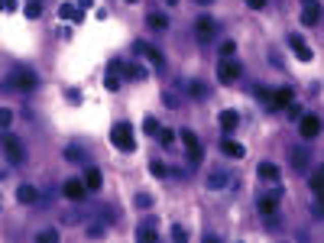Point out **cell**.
<instances>
[{
  "mask_svg": "<svg viewBox=\"0 0 324 243\" xmlns=\"http://www.w3.org/2000/svg\"><path fill=\"white\" fill-rule=\"evenodd\" d=\"M110 143L124 153H133L136 149V140H133V127L130 124H113L110 127Z\"/></svg>",
  "mask_w": 324,
  "mask_h": 243,
  "instance_id": "6da1fadb",
  "label": "cell"
},
{
  "mask_svg": "<svg viewBox=\"0 0 324 243\" xmlns=\"http://www.w3.org/2000/svg\"><path fill=\"white\" fill-rule=\"evenodd\" d=\"M39 84V78L30 72V68H13L10 72V81H7V88L10 91H33Z\"/></svg>",
  "mask_w": 324,
  "mask_h": 243,
  "instance_id": "7a4b0ae2",
  "label": "cell"
},
{
  "mask_svg": "<svg viewBox=\"0 0 324 243\" xmlns=\"http://www.w3.org/2000/svg\"><path fill=\"white\" fill-rule=\"evenodd\" d=\"M0 143H4V153H7V159H10L13 166H20V162L26 159V149H23V143L16 140L13 133H4V140H0Z\"/></svg>",
  "mask_w": 324,
  "mask_h": 243,
  "instance_id": "3957f363",
  "label": "cell"
},
{
  "mask_svg": "<svg viewBox=\"0 0 324 243\" xmlns=\"http://www.w3.org/2000/svg\"><path fill=\"white\" fill-rule=\"evenodd\" d=\"M107 68H110V72H117V75H124V78H133V81H143V78H146V68L143 65H133V62H110Z\"/></svg>",
  "mask_w": 324,
  "mask_h": 243,
  "instance_id": "277c9868",
  "label": "cell"
},
{
  "mask_svg": "<svg viewBox=\"0 0 324 243\" xmlns=\"http://www.w3.org/2000/svg\"><path fill=\"white\" fill-rule=\"evenodd\" d=\"M279 195H282V181H276V192H269V195L259 198V211L266 214V218H276V211H279Z\"/></svg>",
  "mask_w": 324,
  "mask_h": 243,
  "instance_id": "5b68a950",
  "label": "cell"
},
{
  "mask_svg": "<svg viewBox=\"0 0 324 243\" xmlns=\"http://www.w3.org/2000/svg\"><path fill=\"white\" fill-rule=\"evenodd\" d=\"M243 75V68H240V62H233V58L230 55H227L224 58V62L221 65H217V78H221V81L227 84V81H237V78Z\"/></svg>",
  "mask_w": 324,
  "mask_h": 243,
  "instance_id": "8992f818",
  "label": "cell"
},
{
  "mask_svg": "<svg viewBox=\"0 0 324 243\" xmlns=\"http://www.w3.org/2000/svg\"><path fill=\"white\" fill-rule=\"evenodd\" d=\"M195 33H198V42H214V36H217V23L211 20V16H198Z\"/></svg>",
  "mask_w": 324,
  "mask_h": 243,
  "instance_id": "52a82bcc",
  "label": "cell"
},
{
  "mask_svg": "<svg viewBox=\"0 0 324 243\" xmlns=\"http://www.w3.org/2000/svg\"><path fill=\"white\" fill-rule=\"evenodd\" d=\"M179 140L185 143V149H188V159H191V162H201V156H204V149H201L198 136L191 133V130H182V133H179Z\"/></svg>",
  "mask_w": 324,
  "mask_h": 243,
  "instance_id": "ba28073f",
  "label": "cell"
},
{
  "mask_svg": "<svg viewBox=\"0 0 324 243\" xmlns=\"http://www.w3.org/2000/svg\"><path fill=\"white\" fill-rule=\"evenodd\" d=\"M299 130H302V140H314L321 133V120L314 114H302L299 117Z\"/></svg>",
  "mask_w": 324,
  "mask_h": 243,
  "instance_id": "9c48e42d",
  "label": "cell"
},
{
  "mask_svg": "<svg viewBox=\"0 0 324 243\" xmlns=\"http://www.w3.org/2000/svg\"><path fill=\"white\" fill-rule=\"evenodd\" d=\"M133 52H136V55H146V58L153 62V68H159V72L165 68V58H162V52H159V49L146 46V42H133Z\"/></svg>",
  "mask_w": 324,
  "mask_h": 243,
  "instance_id": "30bf717a",
  "label": "cell"
},
{
  "mask_svg": "<svg viewBox=\"0 0 324 243\" xmlns=\"http://www.w3.org/2000/svg\"><path fill=\"white\" fill-rule=\"evenodd\" d=\"M62 195L68 198V201H84L87 188H84V181H78V178H68L65 185H62Z\"/></svg>",
  "mask_w": 324,
  "mask_h": 243,
  "instance_id": "8fae6325",
  "label": "cell"
},
{
  "mask_svg": "<svg viewBox=\"0 0 324 243\" xmlns=\"http://www.w3.org/2000/svg\"><path fill=\"white\" fill-rule=\"evenodd\" d=\"M292 101H295V91H292V88H279L273 98H269V107H273V110H282L285 104H292Z\"/></svg>",
  "mask_w": 324,
  "mask_h": 243,
  "instance_id": "7c38bea8",
  "label": "cell"
},
{
  "mask_svg": "<svg viewBox=\"0 0 324 243\" xmlns=\"http://www.w3.org/2000/svg\"><path fill=\"white\" fill-rule=\"evenodd\" d=\"M288 46H292V52L299 55V62H311V49L302 36H288Z\"/></svg>",
  "mask_w": 324,
  "mask_h": 243,
  "instance_id": "4fadbf2b",
  "label": "cell"
},
{
  "mask_svg": "<svg viewBox=\"0 0 324 243\" xmlns=\"http://www.w3.org/2000/svg\"><path fill=\"white\" fill-rule=\"evenodd\" d=\"M227 185H230V175H227L224 169H214L211 175H208V188H211V192H221Z\"/></svg>",
  "mask_w": 324,
  "mask_h": 243,
  "instance_id": "5bb4252c",
  "label": "cell"
},
{
  "mask_svg": "<svg viewBox=\"0 0 324 243\" xmlns=\"http://www.w3.org/2000/svg\"><path fill=\"white\" fill-rule=\"evenodd\" d=\"M292 169L295 172H308V149H305V146H295L292 149Z\"/></svg>",
  "mask_w": 324,
  "mask_h": 243,
  "instance_id": "9a60e30c",
  "label": "cell"
},
{
  "mask_svg": "<svg viewBox=\"0 0 324 243\" xmlns=\"http://www.w3.org/2000/svg\"><path fill=\"white\" fill-rule=\"evenodd\" d=\"M16 201H20V204H36L39 201V192L33 185H20V188H16Z\"/></svg>",
  "mask_w": 324,
  "mask_h": 243,
  "instance_id": "2e32d148",
  "label": "cell"
},
{
  "mask_svg": "<svg viewBox=\"0 0 324 243\" xmlns=\"http://www.w3.org/2000/svg\"><path fill=\"white\" fill-rule=\"evenodd\" d=\"M101 172H98V166H87V172H84V188H87V192H98V188H101Z\"/></svg>",
  "mask_w": 324,
  "mask_h": 243,
  "instance_id": "e0dca14e",
  "label": "cell"
},
{
  "mask_svg": "<svg viewBox=\"0 0 324 243\" xmlns=\"http://www.w3.org/2000/svg\"><path fill=\"white\" fill-rule=\"evenodd\" d=\"M217 124H221V130H224V133H230V130L240 124L237 110H221V117H217Z\"/></svg>",
  "mask_w": 324,
  "mask_h": 243,
  "instance_id": "ac0fdd59",
  "label": "cell"
},
{
  "mask_svg": "<svg viewBox=\"0 0 324 243\" xmlns=\"http://www.w3.org/2000/svg\"><path fill=\"white\" fill-rule=\"evenodd\" d=\"M318 20H321V7H318V4H314V0H311V4H308V7H305V10H302V23H305V26H314Z\"/></svg>",
  "mask_w": 324,
  "mask_h": 243,
  "instance_id": "d6986e66",
  "label": "cell"
},
{
  "mask_svg": "<svg viewBox=\"0 0 324 243\" xmlns=\"http://www.w3.org/2000/svg\"><path fill=\"white\" fill-rule=\"evenodd\" d=\"M58 16H62V20H72V23H81V10H78V7L75 4H62V7H58Z\"/></svg>",
  "mask_w": 324,
  "mask_h": 243,
  "instance_id": "ffe728a7",
  "label": "cell"
},
{
  "mask_svg": "<svg viewBox=\"0 0 324 243\" xmlns=\"http://www.w3.org/2000/svg\"><path fill=\"white\" fill-rule=\"evenodd\" d=\"M259 178L262 181H279V166L276 162H259Z\"/></svg>",
  "mask_w": 324,
  "mask_h": 243,
  "instance_id": "44dd1931",
  "label": "cell"
},
{
  "mask_svg": "<svg viewBox=\"0 0 324 243\" xmlns=\"http://www.w3.org/2000/svg\"><path fill=\"white\" fill-rule=\"evenodd\" d=\"M136 240H139V243H156V227H153V224H139Z\"/></svg>",
  "mask_w": 324,
  "mask_h": 243,
  "instance_id": "7402d4cb",
  "label": "cell"
},
{
  "mask_svg": "<svg viewBox=\"0 0 324 243\" xmlns=\"http://www.w3.org/2000/svg\"><path fill=\"white\" fill-rule=\"evenodd\" d=\"M221 153L230 156V159H240V156H243V146L233 143V140H224V143H221Z\"/></svg>",
  "mask_w": 324,
  "mask_h": 243,
  "instance_id": "603a6c76",
  "label": "cell"
},
{
  "mask_svg": "<svg viewBox=\"0 0 324 243\" xmlns=\"http://www.w3.org/2000/svg\"><path fill=\"white\" fill-rule=\"evenodd\" d=\"M146 20H150L153 29H169V16H165V13H150Z\"/></svg>",
  "mask_w": 324,
  "mask_h": 243,
  "instance_id": "cb8c5ba5",
  "label": "cell"
},
{
  "mask_svg": "<svg viewBox=\"0 0 324 243\" xmlns=\"http://www.w3.org/2000/svg\"><path fill=\"white\" fill-rule=\"evenodd\" d=\"M188 94L191 98H208V84L204 81H188Z\"/></svg>",
  "mask_w": 324,
  "mask_h": 243,
  "instance_id": "d4e9b609",
  "label": "cell"
},
{
  "mask_svg": "<svg viewBox=\"0 0 324 243\" xmlns=\"http://www.w3.org/2000/svg\"><path fill=\"white\" fill-rule=\"evenodd\" d=\"M26 16H30V20H39V16H42V4H39V0H30V4H26V10H23Z\"/></svg>",
  "mask_w": 324,
  "mask_h": 243,
  "instance_id": "484cf974",
  "label": "cell"
},
{
  "mask_svg": "<svg viewBox=\"0 0 324 243\" xmlns=\"http://www.w3.org/2000/svg\"><path fill=\"white\" fill-rule=\"evenodd\" d=\"M150 172H153L156 178H165V175H169V169H165V162H159V159H153V162H150Z\"/></svg>",
  "mask_w": 324,
  "mask_h": 243,
  "instance_id": "4316f807",
  "label": "cell"
},
{
  "mask_svg": "<svg viewBox=\"0 0 324 243\" xmlns=\"http://www.w3.org/2000/svg\"><path fill=\"white\" fill-rule=\"evenodd\" d=\"M156 136H159L162 146H172V143H175V133H172V130H162V127H159V130H156Z\"/></svg>",
  "mask_w": 324,
  "mask_h": 243,
  "instance_id": "83f0119b",
  "label": "cell"
},
{
  "mask_svg": "<svg viewBox=\"0 0 324 243\" xmlns=\"http://www.w3.org/2000/svg\"><path fill=\"white\" fill-rule=\"evenodd\" d=\"M65 159H72V162H84V153L78 149V146H68V149H65Z\"/></svg>",
  "mask_w": 324,
  "mask_h": 243,
  "instance_id": "f1b7e54d",
  "label": "cell"
},
{
  "mask_svg": "<svg viewBox=\"0 0 324 243\" xmlns=\"http://www.w3.org/2000/svg\"><path fill=\"white\" fill-rule=\"evenodd\" d=\"M104 84H107V91H120V75L107 72V81H104Z\"/></svg>",
  "mask_w": 324,
  "mask_h": 243,
  "instance_id": "f546056e",
  "label": "cell"
},
{
  "mask_svg": "<svg viewBox=\"0 0 324 243\" xmlns=\"http://www.w3.org/2000/svg\"><path fill=\"white\" fill-rule=\"evenodd\" d=\"M36 240H39V243H55V240H58V233H55V230H39V233H36Z\"/></svg>",
  "mask_w": 324,
  "mask_h": 243,
  "instance_id": "4dcf8cb0",
  "label": "cell"
},
{
  "mask_svg": "<svg viewBox=\"0 0 324 243\" xmlns=\"http://www.w3.org/2000/svg\"><path fill=\"white\" fill-rule=\"evenodd\" d=\"M233 52H237V42H233V39H224V42H221V55L227 58V55H233Z\"/></svg>",
  "mask_w": 324,
  "mask_h": 243,
  "instance_id": "1f68e13d",
  "label": "cell"
},
{
  "mask_svg": "<svg viewBox=\"0 0 324 243\" xmlns=\"http://www.w3.org/2000/svg\"><path fill=\"white\" fill-rule=\"evenodd\" d=\"M10 120H13V110L10 107H0V127L7 130V127H10Z\"/></svg>",
  "mask_w": 324,
  "mask_h": 243,
  "instance_id": "d6a6232c",
  "label": "cell"
},
{
  "mask_svg": "<svg viewBox=\"0 0 324 243\" xmlns=\"http://www.w3.org/2000/svg\"><path fill=\"white\" fill-rule=\"evenodd\" d=\"M321 185H324L321 172H311V192H314V195H321Z\"/></svg>",
  "mask_w": 324,
  "mask_h": 243,
  "instance_id": "836d02e7",
  "label": "cell"
},
{
  "mask_svg": "<svg viewBox=\"0 0 324 243\" xmlns=\"http://www.w3.org/2000/svg\"><path fill=\"white\" fill-rule=\"evenodd\" d=\"M285 107H288V114H285V117H288V120H299V117H302V114H305V110H302V107H299V104H285Z\"/></svg>",
  "mask_w": 324,
  "mask_h": 243,
  "instance_id": "e575fe53",
  "label": "cell"
},
{
  "mask_svg": "<svg viewBox=\"0 0 324 243\" xmlns=\"http://www.w3.org/2000/svg\"><path fill=\"white\" fill-rule=\"evenodd\" d=\"M143 130H146V133H156V130H159V120H156V117H146V120H143Z\"/></svg>",
  "mask_w": 324,
  "mask_h": 243,
  "instance_id": "d590c367",
  "label": "cell"
},
{
  "mask_svg": "<svg viewBox=\"0 0 324 243\" xmlns=\"http://www.w3.org/2000/svg\"><path fill=\"white\" fill-rule=\"evenodd\" d=\"M172 240L185 243V240H188V230H185V227H172Z\"/></svg>",
  "mask_w": 324,
  "mask_h": 243,
  "instance_id": "8d00e7d4",
  "label": "cell"
},
{
  "mask_svg": "<svg viewBox=\"0 0 324 243\" xmlns=\"http://www.w3.org/2000/svg\"><path fill=\"white\" fill-rule=\"evenodd\" d=\"M133 201H136V207H153V198L150 195H136Z\"/></svg>",
  "mask_w": 324,
  "mask_h": 243,
  "instance_id": "74e56055",
  "label": "cell"
},
{
  "mask_svg": "<svg viewBox=\"0 0 324 243\" xmlns=\"http://www.w3.org/2000/svg\"><path fill=\"white\" fill-rule=\"evenodd\" d=\"M101 233H104L101 224H91V227H87V237H101Z\"/></svg>",
  "mask_w": 324,
  "mask_h": 243,
  "instance_id": "f35d334b",
  "label": "cell"
},
{
  "mask_svg": "<svg viewBox=\"0 0 324 243\" xmlns=\"http://www.w3.org/2000/svg\"><path fill=\"white\" fill-rule=\"evenodd\" d=\"M311 214H314V221H321V214H324V211H321V201L311 204Z\"/></svg>",
  "mask_w": 324,
  "mask_h": 243,
  "instance_id": "ab89813d",
  "label": "cell"
},
{
  "mask_svg": "<svg viewBox=\"0 0 324 243\" xmlns=\"http://www.w3.org/2000/svg\"><path fill=\"white\" fill-rule=\"evenodd\" d=\"M247 4L253 7V10H262V7H266V0H247Z\"/></svg>",
  "mask_w": 324,
  "mask_h": 243,
  "instance_id": "60d3db41",
  "label": "cell"
},
{
  "mask_svg": "<svg viewBox=\"0 0 324 243\" xmlns=\"http://www.w3.org/2000/svg\"><path fill=\"white\" fill-rule=\"evenodd\" d=\"M4 7L7 10H16V0H4Z\"/></svg>",
  "mask_w": 324,
  "mask_h": 243,
  "instance_id": "b9f144b4",
  "label": "cell"
},
{
  "mask_svg": "<svg viewBox=\"0 0 324 243\" xmlns=\"http://www.w3.org/2000/svg\"><path fill=\"white\" fill-rule=\"evenodd\" d=\"M94 4V0H78V7H91Z\"/></svg>",
  "mask_w": 324,
  "mask_h": 243,
  "instance_id": "7bdbcfd3",
  "label": "cell"
},
{
  "mask_svg": "<svg viewBox=\"0 0 324 243\" xmlns=\"http://www.w3.org/2000/svg\"><path fill=\"white\" fill-rule=\"evenodd\" d=\"M165 4H169V7H175V4H179V0H165Z\"/></svg>",
  "mask_w": 324,
  "mask_h": 243,
  "instance_id": "ee69618b",
  "label": "cell"
},
{
  "mask_svg": "<svg viewBox=\"0 0 324 243\" xmlns=\"http://www.w3.org/2000/svg\"><path fill=\"white\" fill-rule=\"evenodd\" d=\"M305 4H311V0H305Z\"/></svg>",
  "mask_w": 324,
  "mask_h": 243,
  "instance_id": "f6af8a7d",
  "label": "cell"
},
{
  "mask_svg": "<svg viewBox=\"0 0 324 243\" xmlns=\"http://www.w3.org/2000/svg\"><path fill=\"white\" fill-rule=\"evenodd\" d=\"M204 4H211V0H204Z\"/></svg>",
  "mask_w": 324,
  "mask_h": 243,
  "instance_id": "bcb514c9",
  "label": "cell"
},
{
  "mask_svg": "<svg viewBox=\"0 0 324 243\" xmlns=\"http://www.w3.org/2000/svg\"><path fill=\"white\" fill-rule=\"evenodd\" d=\"M130 4H136V0H130Z\"/></svg>",
  "mask_w": 324,
  "mask_h": 243,
  "instance_id": "7dc6e473",
  "label": "cell"
}]
</instances>
